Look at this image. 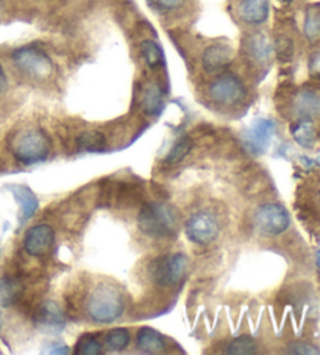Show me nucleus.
Returning a JSON list of instances; mask_svg holds the SVG:
<instances>
[{"label": "nucleus", "mask_w": 320, "mask_h": 355, "mask_svg": "<svg viewBox=\"0 0 320 355\" xmlns=\"http://www.w3.org/2000/svg\"><path fill=\"white\" fill-rule=\"evenodd\" d=\"M138 227L144 235L150 238L170 240L178 234L180 218L174 207L164 204V202H150L139 211Z\"/></svg>", "instance_id": "1"}, {"label": "nucleus", "mask_w": 320, "mask_h": 355, "mask_svg": "<svg viewBox=\"0 0 320 355\" xmlns=\"http://www.w3.org/2000/svg\"><path fill=\"white\" fill-rule=\"evenodd\" d=\"M86 313L98 324H109L119 320L124 313V296L114 285H97L86 301Z\"/></svg>", "instance_id": "2"}, {"label": "nucleus", "mask_w": 320, "mask_h": 355, "mask_svg": "<svg viewBox=\"0 0 320 355\" xmlns=\"http://www.w3.org/2000/svg\"><path fill=\"white\" fill-rule=\"evenodd\" d=\"M51 143H48L44 132L41 130H26L16 135L13 143H11V152L17 162L24 164H35L44 162Z\"/></svg>", "instance_id": "3"}, {"label": "nucleus", "mask_w": 320, "mask_h": 355, "mask_svg": "<svg viewBox=\"0 0 320 355\" xmlns=\"http://www.w3.org/2000/svg\"><path fill=\"white\" fill-rule=\"evenodd\" d=\"M188 257L184 254H170L152 261L149 268L150 279L163 288H172L180 284L188 272Z\"/></svg>", "instance_id": "4"}, {"label": "nucleus", "mask_w": 320, "mask_h": 355, "mask_svg": "<svg viewBox=\"0 0 320 355\" xmlns=\"http://www.w3.org/2000/svg\"><path fill=\"white\" fill-rule=\"evenodd\" d=\"M11 58L22 74L32 77L35 80H46L53 72L52 60L47 57V53L36 47L16 49Z\"/></svg>", "instance_id": "5"}, {"label": "nucleus", "mask_w": 320, "mask_h": 355, "mask_svg": "<svg viewBox=\"0 0 320 355\" xmlns=\"http://www.w3.org/2000/svg\"><path fill=\"white\" fill-rule=\"evenodd\" d=\"M245 94H247V91H245L244 83L235 74L219 76L208 87L209 99L225 107L238 105L239 102L244 101Z\"/></svg>", "instance_id": "6"}, {"label": "nucleus", "mask_w": 320, "mask_h": 355, "mask_svg": "<svg viewBox=\"0 0 320 355\" xmlns=\"http://www.w3.org/2000/svg\"><path fill=\"white\" fill-rule=\"evenodd\" d=\"M287 211L278 204H264L255 211L254 224L264 236H278L289 227Z\"/></svg>", "instance_id": "7"}, {"label": "nucleus", "mask_w": 320, "mask_h": 355, "mask_svg": "<svg viewBox=\"0 0 320 355\" xmlns=\"http://www.w3.org/2000/svg\"><path fill=\"white\" fill-rule=\"evenodd\" d=\"M186 236L194 244H205L213 243L219 235V221L211 211H199L190 216L186 223Z\"/></svg>", "instance_id": "8"}, {"label": "nucleus", "mask_w": 320, "mask_h": 355, "mask_svg": "<svg viewBox=\"0 0 320 355\" xmlns=\"http://www.w3.org/2000/svg\"><path fill=\"white\" fill-rule=\"evenodd\" d=\"M33 322L36 327L44 330V332L58 334L66 326V315L55 301H44L36 307Z\"/></svg>", "instance_id": "9"}, {"label": "nucleus", "mask_w": 320, "mask_h": 355, "mask_svg": "<svg viewBox=\"0 0 320 355\" xmlns=\"http://www.w3.org/2000/svg\"><path fill=\"white\" fill-rule=\"evenodd\" d=\"M53 243V229L47 224H39L27 230L26 238H24V249L32 257H46L52 250Z\"/></svg>", "instance_id": "10"}, {"label": "nucleus", "mask_w": 320, "mask_h": 355, "mask_svg": "<svg viewBox=\"0 0 320 355\" xmlns=\"http://www.w3.org/2000/svg\"><path fill=\"white\" fill-rule=\"evenodd\" d=\"M274 133L275 124L272 121L258 119L247 128V132L244 135L245 146H247L249 150L254 152V154H263V152L267 149Z\"/></svg>", "instance_id": "11"}, {"label": "nucleus", "mask_w": 320, "mask_h": 355, "mask_svg": "<svg viewBox=\"0 0 320 355\" xmlns=\"http://www.w3.org/2000/svg\"><path fill=\"white\" fill-rule=\"evenodd\" d=\"M233 51L225 44H213L205 49L202 55V64L208 74H217L231 64Z\"/></svg>", "instance_id": "12"}, {"label": "nucleus", "mask_w": 320, "mask_h": 355, "mask_svg": "<svg viewBox=\"0 0 320 355\" xmlns=\"http://www.w3.org/2000/svg\"><path fill=\"white\" fill-rule=\"evenodd\" d=\"M238 15L249 26H260L269 17V0H241Z\"/></svg>", "instance_id": "13"}, {"label": "nucleus", "mask_w": 320, "mask_h": 355, "mask_svg": "<svg viewBox=\"0 0 320 355\" xmlns=\"http://www.w3.org/2000/svg\"><path fill=\"white\" fill-rule=\"evenodd\" d=\"M8 189L11 191V194L15 196L17 204L21 205L22 221H27V219L35 216V213L38 211L39 208V202L32 189H30L27 185H11L8 187Z\"/></svg>", "instance_id": "14"}, {"label": "nucleus", "mask_w": 320, "mask_h": 355, "mask_svg": "<svg viewBox=\"0 0 320 355\" xmlns=\"http://www.w3.org/2000/svg\"><path fill=\"white\" fill-rule=\"evenodd\" d=\"M136 347L144 354H161L166 351V340L155 329L143 327L136 335Z\"/></svg>", "instance_id": "15"}, {"label": "nucleus", "mask_w": 320, "mask_h": 355, "mask_svg": "<svg viewBox=\"0 0 320 355\" xmlns=\"http://www.w3.org/2000/svg\"><path fill=\"white\" fill-rule=\"evenodd\" d=\"M294 139L305 149H312L317 139V130L311 118H300L291 127Z\"/></svg>", "instance_id": "16"}, {"label": "nucleus", "mask_w": 320, "mask_h": 355, "mask_svg": "<svg viewBox=\"0 0 320 355\" xmlns=\"http://www.w3.org/2000/svg\"><path fill=\"white\" fill-rule=\"evenodd\" d=\"M294 108L300 118L320 116V96L312 91H300L294 99Z\"/></svg>", "instance_id": "17"}, {"label": "nucleus", "mask_w": 320, "mask_h": 355, "mask_svg": "<svg viewBox=\"0 0 320 355\" xmlns=\"http://www.w3.org/2000/svg\"><path fill=\"white\" fill-rule=\"evenodd\" d=\"M247 47H249L250 57L260 64L269 63L270 57H272V51H274L272 42H270L267 36L263 33H255L254 36H250Z\"/></svg>", "instance_id": "18"}, {"label": "nucleus", "mask_w": 320, "mask_h": 355, "mask_svg": "<svg viewBox=\"0 0 320 355\" xmlns=\"http://www.w3.org/2000/svg\"><path fill=\"white\" fill-rule=\"evenodd\" d=\"M24 286L13 277H0V307H11L22 297Z\"/></svg>", "instance_id": "19"}, {"label": "nucleus", "mask_w": 320, "mask_h": 355, "mask_svg": "<svg viewBox=\"0 0 320 355\" xmlns=\"http://www.w3.org/2000/svg\"><path fill=\"white\" fill-rule=\"evenodd\" d=\"M164 105V94L157 83H150L143 94V110L147 114H158Z\"/></svg>", "instance_id": "20"}, {"label": "nucleus", "mask_w": 320, "mask_h": 355, "mask_svg": "<svg viewBox=\"0 0 320 355\" xmlns=\"http://www.w3.org/2000/svg\"><path fill=\"white\" fill-rule=\"evenodd\" d=\"M303 32L308 41L316 42L320 40V5H312L308 8Z\"/></svg>", "instance_id": "21"}, {"label": "nucleus", "mask_w": 320, "mask_h": 355, "mask_svg": "<svg viewBox=\"0 0 320 355\" xmlns=\"http://www.w3.org/2000/svg\"><path fill=\"white\" fill-rule=\"evenodd\" d=\"M77 146L80 149L89 152L102 150L107 146V138L100 132H85L77 137Z\"/></svg>", "instance_id": "22"}, {"label": "nucleus", "mask_w": 320, "mask_h": 355, "mask_svg": "<svg viewBox=\"0 0 320 355\" xmlns=\"http://www.w3.org/2000/svg\"><path fill=\"white\" fill-rule=\"evenodd\" d=\"M139 51H141V55H143L145 64L152 67V69H155V67H158L163 63L161 47H159L155 41H150V40L143 41L139 46Z\"/></svg>", "instance_id": "23"}, {"label": "nucleus", "mask_w": 320, "mask_h": 355, "mask_svg": "<svg viewBox=\"0 0 320 355\" xmlns=\"http://www.w3.org/2000/svg\"><path fill=\"white\" fill-rule=\"evenodd\" d=\"M130 340H132V335L124 327L112 329L107 334V338H105L107 346L112 349V351H124V349H127L128 345H130Z\"/></svg>", "instance_id": "24"}, {"label": "nucleus", "mask_w": 320, "mask_h": 355, "mask_svg": "<svg viewBox=\"0 0 320 355\" xmlns=\"http://www.w3.org/2000/svg\"><path fill=\"white\" fill-rule=\"evenodd\" d=\"M193 146L194 144H193V139H190V138H188V137L180 138L174 144V148L170 149L168 157H166V163L177 164V163L183 162L184 158L189 155V152L193 150Z\"/></svg>", "instance_id": "25"}, {"label": "nucleus", "mask_w": 320, "mask_h": 355, "mask_svg": "<svg viewBox=\"0 0 320 355\" xmlns=\"http://www.w3.org/2000/svg\"><path fill=\"white\" fill-rule=\"evenodd\" d=\"M226 354H236V355H247L256 352V343L249 335H241L230 341V345L225 349Z\"/></svg>", "instance_id": "26"}, {"label": "nucleus", "mask_w": 320, "mask_h": 355, "mask_svg": "<svg viewBox=\"0 0 320 355\" xmlns=\"http://www.w3.org/2000/svg\"><path fill=\"white\" fill-rule=\"evenodd\" d=\"M73 352L77 355H97L102 354V345L94 334H86L77 341Z\"/></svg>", "instance_id": "27"}, {"label": "nucleus", "mask_w": 320, "mask_h": 355, "mask_svg": "<svg viewBox=\"0 0 320 355\" xmlns=\"http://www.w3.org/2000/svg\"><path fill=\"white\" fill-rule=\"evenodd\" d=\"M274 51H275L276 58H278L281 63H289L294 57V42L287 35L276 36Z\"/></svg>", "instance_id": "28"}, {"label": "nucleus", "mask_w": 320, "mask_h": 355, "mask_svg": "<svg viewBox=\"0 0 320 355\" xmlns=\"http://www.w3.org/2000/svg\"><path fill=\"white\" fill-rule=\"evenodd\" d=\"M287 352L289 354H305V355H314V354H320L319 349L316 346L310 345V343H292V345H289L287 347Z\"/></svg>", "instance_id": "29"}, {"label": "nucleus", "mask_w": 320, "mask_h": 355, "mask_svg": "<svg viewBox=\"0 0 320 355\" xmlns=\"http://www.w3.org/2000/svg\"><path fill=\"white\" fill-rule=\"evenodd\" d=\"M158 10L163 11H175L184 7L186 0H150Z\"/></svg>", "instance_id": "30"}, {"label": "nucleus", "mask_w": 320, "mask_h": 355, "mask_svg": "<svg viewBox=\"0 0 320 355\" xmlns=\"http://www.w3.org/2000/svg\"><path fill=\"white\" fill-rule=\"evenodd\" d=\"M7 85H8V82H7V76H5L3 67L0 66V93H3V91L7 89Z\"/></svg>", "instance_id": "31"}, {"label": "nucleus", "mask_w": 320, "mask_h": 355, "mask_svg": "<svg viewBox=\"0 0 320 355\" xmlns=\"http://www.w3.org/2000/svg\"><path fill=\"white\" fill-rule=\"evenodd\" d=\"M311 69L314 74H320V53L316 55V57L312 58L311 61Z\"/></svg>", "instance_id": "32"}, {"label": "nucleus", "mask_w": 320, "mask_h": 355, "mask_svg": "<svg viewBox=\"0 0 320 355\" xmlns=\"http://www.w3.org/2000/svg\"><path fill=\"white\" fill-rule=\"evenodd\" d=\"M316 261H317V268L320 269V249L317 250V257H316Z\"/></svg>", "instance_id": "33"}, {"label": "nucleus", "mask_w": 320, "mask_h": 355, "mask_svg": "<svg viewBox=\"0 0 320 355\" xmlns=\"http://www.w3.org/2000/svg\"><path fill=\"white\" fill-rule=\"evenodd\" d=\"M0 329H2V315H0Z\"/></svg>", "instance_id": "34"}]
</instances>
